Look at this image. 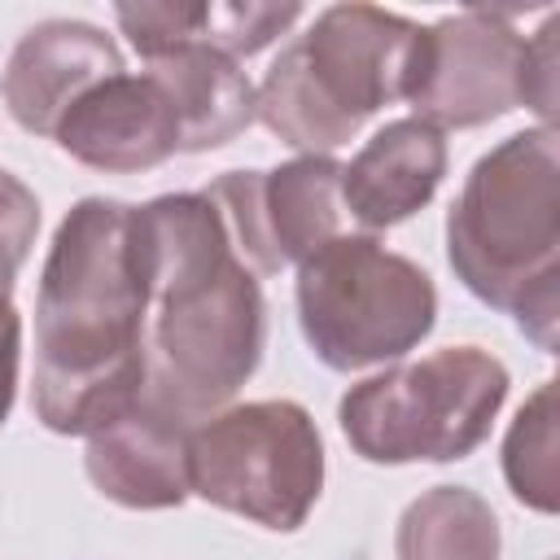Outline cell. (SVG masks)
Here are the masks:
<instances>
[{"mask_svg":"<svg viewBox=\"0 0 560 560\" xmlns=\"http://www.w3.org/2000/svg\"><path fill=\"white\" fill-rule=\"evenodd\" d=\"M136 228L149 280L144 394L197 424L254 376L267 302L206 192L153 197L136 206Z\"/></svg>","mask_w":560,"mask_h":560,"instance_id":"7a4b0ae2","label":"cell"},{"mask_svg":"<svg viewBox=\"0 0 560 560\" xmlns=\"http://www.w3.org/2000/svg\"><path fill=\"white\" fill-rule=\"evenodd\" d=\"M149 280L136 206L83 197L57 223L35 293V416L88 438L144 394Z\"/></svg>","mask_w":560,"mask_h":560,"instance_id":"6da1fadb","label":"cell"},{"mask_svg":"<svg viewBox=\"0 0 560 560\" xmlns=\"http://www.w3.org/2000/svg\"><path fill=\"white\" fill-rule=\"evenodd\" d=\"M508 385V368L490 350L446 346L350 385L337 420L368 464H446L486 442Z\"/></svg>","mask_w":560,"mask_h":560,"instance_id":"5b68a950","label":"cell"},{"mask_svg":"<svg viewBox=\"0 0 560 560\" xmlns=\"http://www.w3.org/2000/svg\"><path fill=\"white\" fill-rule=\"evenodd\" d=\"M499 516L468 486H433L398 516V560H499Z\"/></svg>","mask_w":560,"mask_h":560,"instance_id":"9a60e30c","label":"cell"},{"mask_svg":"<svg viewBox=\"0 0 560 560\" xmlns=\"http://www.w3.org/2000/svg\"><path fill=\"white\" fill-rule=\"evenodd\" d=\"M35 232H39L35 192L18 175L0 171V311L13 306L9 298H13L18 271H22V262H26L31 245H35Z\"/></svg>","mask_w":560,"mask_h":560,"instance_id":"ac0fdd59","label":"cell"},{"mask_svg":"<svg viewBox=\"0 0 560 560\" xmlns=\"http://www.w3.org/2000/svg\"><path fill=\"white\" fill-rule=\"evenodd\" d=\"M298 18H302L298 4H206L197 44H206V48L241 61V57L267 48Z\"/></svg>","mask_w":560,"mask_h":560,"instance_id":"e0dca14e","label":"cell"},{"mask_svg":"<svg viewBox=\"0 0 560 560\" xmlns=\"http://www.w3.org/2000/svg\"><path fill=\"white\" fill-rule=\"evenodd\" d=\"M446 175V140L424 118L385 122L341 166V210L350 223L381 232L424 210Z\"/></svg>","mask_w":560,"mask_h":560,"instance_id":"4fadbf2b","label":"cell"},{"mask_svg":"<svg viewBox=\"0 0 560 560\" xmlns=\"http://www.w3.org/2000/svg\"><path fill=\"white\" fill-rule=\"evenodd\" d=\"M429 26L376 4H332L315 13L254 88V118L289 149L328 158L420 79Z\"/></svg>","mask_w":560,"mask_h":560,"instance_id":"277c9868","label":"cell"},{"mask_svg":"<svg viewBox=\"0 0 560 560\" xmlns=\"http://www.w3.org/2000/svg\"><path fill=\"white\" fill-rule=\"evenodd\" d=\"M503 477L534 512H556V385L542 381L503 438Z\"/></svg>","mask_w":560,"mask_h":560,"instance_id":"2e32d148","label":"cell"},{"mask_svg":"<svg viewBox=\"0 0 560 560\" xmlns=\"http://www.w3.org/2000/svg\"><path fill=\"white\" fill-rule=\"evenodd\" d=\"M201 192L214 201L236 254L249 258L258 276H276L346 232L341 162L332 158L302 153L271 171H228Z\"/></svg>","mask_w":560,"mask_h":560,"instance_id":"9c48e42d","label":"cell"},{"mask_svg":"<svg viewBox=\"0 0 560 560\" xmlns=\"http://www.w3.org/2000/svg\"><path fill=\"white\" fill-rule=\"evenodd\" d=\"M109 74H122L118 44L92 22L52 18L18 39L0 74V96L22 131L52 136L66 109Z\"/></svg>","mask_w":560,"mask_h":560,"instance_id":"8fae6325","label":"cell"},{"mask_svg":"<svg viewBox=\"0 0 560 560\" xmlns=\"http://www.w3.org/2000/svg\"><path fill=\"white\" fill-rule=\"evenodd\" d=\"M459 284L516 319L538 350L560 328V136L529 127L481 153L446 214Z\"/></svg>","mask_w":560,"mask_h":560,"instance_id":"3957f363","label":"cell"},{"mask_svg":"<svg viewBox=\"0 0 560 560\" xmlns=\"http://www.w3.org/2000/svg\"><path fill=\"white\" fill-rule=\"evenodd\" d=\"M179 118V153H206L228 140H236L254 122V83L245 70L206 48V44H179L149 61V70Z\"/></svg>","mask_w":560,"mask_h":560,"instance_id":"5bb4252c","label":"cell"},{"mask_svg":"<svg viewBox=\"0 0 560 560\" xmlns=\"http://www.w3.org/2000/svg\"><path fill=\"white\" fill-rule=\"evenodd\" d=\"M429 127H481L529 105L542 127L556 118V22L534 39L512 26V13L464 9L429 26L416 92L407 96Z\"/></svg>","mask_w":560,"mask_h":560,"instance_id":"ba28073f","label":"cell"},{"mask_svg":"<svg viewBox=\"0 0 560 560\" xmlns=\"http://www.w3.org/2000/svg\"><path fill=\"white\" fill-rule=\"evenodd\" d=\"M438 319V289L411 258L368 232H341L298 262V324L332 372H359L416 350Z\"/></svg>","mask_w":560,"mask_h":560,"instance_id":"8992f818","label":"cell"},{"mask_svg":"<svg viewBox=\"0 0 560 560\" xmlns=\"http://www.w3.org/2000/svg\"><path fill=\"white\" fill-rule=\"evenodd\" d=\"M18 359H22V319L13 306L0 311V424L13 411V394H18Z\"/></svg>","mask_w":560,"mask_h":560,"instance_id":"d6986e66","label":"cell"},{"mask_svg":"<svg viewBox=\"0 0 560 560\" xmlns=\"http://www.w3.org/2000/svg\"><path fill=\"white\" fill-rule=\"evenodd\" d=\"M188 433L192 424L179 411H171L153 394H140L122 416L88 433L83 468L92 486L122 508H179L192 494Z\"/></svg>","mask_w":560,"mask_h":560,"instance_id":"7c38bea8","label":"cell"},{"mask_svg":"<svg viewBox=\"0 0 560 560\" xmlns=\"http://www.w3.org/2000/svg\"><path fill=\"white\" fill-rule=\"evenodd\" d=\"M188 490L262 529H298L324 490V442L302 402L223 407L188 433Z\"/></svg>","mask_w":560,"mask_h":560,"instance_id":"52a82bcc","label":"cell"},{"mask_svg":"<svg viewBox=\"0 0 560 560\" xmlns=\"http://www.w3.org/2000/svg\"><path fill=\"white\" fill-rule=\"evenodd\" d=\"M52 140L83 166L105 175H136L179 153V118L153 74H109L88 88Z\"/></svg>","mask_w":560,"mask_h":560,"instance_id":"30bf717a","label":"cell"}]
</instances>
